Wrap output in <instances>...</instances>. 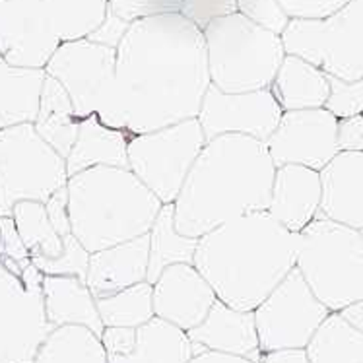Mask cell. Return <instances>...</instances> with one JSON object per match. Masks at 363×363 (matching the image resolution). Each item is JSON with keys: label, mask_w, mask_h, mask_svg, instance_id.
Segmentation results:
<instances>
[{"label": "cell", "mask_w": 363, "mask_h": 363, "mask_svg": "<svg viewBox=\"0 0 363 363\" xmlns=\"http://www.w3.org/2000/svg\"><path fill=\"white\" fill-rule=\"evenodd\" d=\"M47 72L12 67L0 55V128L35 123Z\"/></svg>", "instance_id": "cb8c5ba5"}, {"label": "cell", "mask_w": 363, "mask_h": 363, "mask_svg": "<svg viewBox=\"0 0 363 363\" xmlns=\"http://www.w3.org/2000/svg\"><path fill=\"white\" fill-rule=\"evenodd\" d=\"M296 267L330 311L363 301V231L319 212L297 233Z\"/></svg>", "instance_id": "8992f818"}, {"label": "cell", "mask_w": 363, "mask_h": 363, "mask_svg": "<svg viewBox=\"0 0 363 363\" xmlns=\"http://www.w3.org/2000/svg\"><path fill=\"white\" fill-rule=\"evenodd\" d=\"M320 214L363 231V152H338L320 169Z\"/></svg>", "instance_id": "d6986e66"}, {"label": "cell", "mask_w": 363, "mask_h": 363, "mask_svg": "<svg viewBox=\"0 0 363 363\" xmlns=\"http://www.w3.org/2000/svg\"><path fill=\"white\" fill-rule=\"evenodd\" d=\"M288 55L309 60L325 74L354 82L363 78V0H350L320 20H291L282 33Z\"/></svg>", "instance_id": "ba28073f"}, {"label": "cell", "mask_w": 363, "mask_h": 363, "mask_svg": "<svg viewBox=\"0 0 363 363\" xmlns=\"http://www.w3.org/2000/svg\"><path fill=\"white\" fill-rule=\"evenodd\" d=\"M267 146L276 167L297 163L325 169L340 152L338 119L326 107L284 111Z\"/></svg>", "instance_id": "7c38bea8"}, {"label": "cell", "mask_w": 363, "mask_h": 363, "mask_svg": "<svg viewBox=\"0 0 363 363\" xmlns=\"http://www.w3.org/2000/svg\"><path fill=\"white\" fill-rule=\"evenodd\" d=\"M91 252L84 249V245L70 233L65 238V252L57 259L31 257V267L43 276H78L86 280Z\"/></svg>", "instance_id": "1f68e13d"}, {"label": "cell", "mask_w": 363, "mask_h": 363, "mask_svg": "<svg viewBox=\"0 0 363 363\" xmlns=\"http://www.w3.org/2000/svg\"><path fill=\"white\" fill-rule=\"evenodd\" d=\"M128 26L130 23L121 20L119 16H115L113 12H109L107 18H105V22L99 26V30L94 31L89 35V39H94L97 43L109 45V47H117L121 39H123V35L126 33V30H128Z\"/></svg>", "instance_id": "60d3db41"}, {"label": "cell", "mask_w": 363, "mask_h": 363, "mask_svg": "<svg viewBox=\"0 0 363 363\" xmlns=\"http://www.w3.org/2000/svg\"><path fill=\"white\" fill-rule=\"evenodd\" d=\"M33 125L60 156L70 154L80 130V117L76 115L74 104L65 86L49 74L45 78L38 119Z\"/></svg>", "instance_id": "d4e9b609"}, {"label": "cell", "mask_w": 363, "mask_h": 363, "mask_svg": "<svg viewBox=\"0 0 363 363\" xmlns=\"http://www.w3.org/2000/svg\"><path fill=\"white\" fill-rule=\"evenodd\" d=\"M60 41L89 38L109 14V0H45Z\"/></svg>", "instance_id": "f546056e"}, {"label": "cell", "mask_w": 363, "mask_h": 363, "mask_svg": "<svg viewBox=\"0 0 363 363\" xmlns=\"http://www.w3.org/2000/svg\"><path fill=\"white\" fill-rule=\"evenodd\" d=\"M270 89L282 111L319 109L328 101L330 82L328 74L309 60L296 55H286Z\"/></svg>", "instance_id": "7402d4cb"}, {"label": "cell", "mask_w": 363, "mask_h": 363, "mask_svg": "<svg viewBox=\"0 0 363 363\" xmlns=\"http://www.w3.org/2000/svg\"><path fill=\"white\" fill-rule=\"evenodd\" d=\"M12 220L26 249L30 251V259L31 257L57 259L65 252V239L52 228L43 202H18L12 212Z\"/></svg>", "instance_id": "f1b7e54d"}, {"label": "cell", "mask_w": 363, "mask_h": 363, "mask_svg": "<svg viewBox=\"0 0 363 363\" xmlns=\"http://www.w3.org/2000/svg\"><path fill=\"white\" fill-rule=\"evenodd\" d=\"M33 363H109L101 336L88 326H52L39 344Z\"/></svg>", "instance_id": "484cf974"}, {"label": "cell", "mask_w": 363, "mask_h": 363, "mask_svg": "<svg viewBox=\"0 0 363 363\" xmlns=\"http://www.w3.org/2000/svg\"><path fill=\"white\" fill-rule=\"evenodd\" d=\"M282 113L270 88L228 94L210 84L196 119L201 121L206 140L222 134H247L267 142L282 119Z\"/></svg>", "instance_id": "4fadbf2b"}, {"label": "cell", "mask_w": 363, "mask_h": 363, "mask_svg": "<svg viewBox=\"0 0 363 363\" xmlns=\"http://www.w3.org/2000/svg\"><path fill=\"white\" fill-rule=\"evenodd\" d=\"M199 239L186 238L175 228V206L163 204L150 230V262L146 282L154 284L171 264H194Z\"/></svg>", "instance_id": "4316f807"}, {"label": "cell", "mask_w": 363, "mask_h": 363, "mask_svg": "<svg viewBox=\"0 0 363 363\" xmlns=\"http://www.w3.org/2000/svg\"><path fill=\"white\" fill-rule=\"evenodd\" d=\"M0 238H2V243H4V249L10 259L30 260V251L26 249L12 218H0Z\"/></svg>", "instance_id": "ab89813d"}, {"label": "cell", "mask_w": 363, "mask_h": 363, "mask_svg": "<svg viewBox=\"0 0 363 363\" xmlns=\"http://www.w3.org/2000/svg\"><path fill=\"white\" fill-rule=\"evenodd\" d=\"M259 363H311L305 354V350H282V352H270L262 354Z\"/></svg>", "instance_id": "b9f144b4"}, {"label": "cell", "mask_w": 363, "mask_h": 363, "mask_svg": "<svg viewBox=\"0 0 363 363\" xmlns=\"http://www.w3.org/2000/svg\"><path fill=\"white\" fill-rule=\"evenodd\" d=\"M320 201V171L297 163L276 167L267 212L286 230L301 233L319 216Z\"/></svg>", "instance_id": "2e32d148"}, {"label": "cell", "mask_w": 363, "mask_h": 363, "mask_svg": "<svg viewBox=\"0 0 363 363\" xmlns=\"http://www.w3.org/2000/svg\"><path fill=\"white\" fill-rule=\"evenodd\" d=\"M204 33L181 12L142 18L117 45L115 94L104 123L128 134L199 117L210 88Z\"/></svg>", "instance_id": "6da1fadb"}, {"label": "cell", "mask_w": 363, "mask_h": 363, "mask_svg": "<svg viewBox=\"0 0 363 363\" xmlns=\"http://www.w3.org/2000/svg\"><path fill=\"white\" fill-rule=\"evenodd\" d=\"M297 264V233L268 212L239 216L199 239L194 267L216 296L241 311H255Z\"/></svg>", "instance_id": "3957f363"}, {"label": "cell", "mask_w": 363, "mask_h": 363, "mask_svg": "<svg viewBox=\"0 0 363 363\" xmlns=\"http://www.w3.org/2000/svg\"><path fill=\"white\" fill-rule=\"evenodd\" d=\"M45 319L51 326L80 325L104 334L97 299L84 278L78 276H41Z\"/></svg>", "instance_id": "ffe728a7"}, {"label": "cell", "mask_w": 363, "mask_h": 363, "mask_svg": "<svg viewBox=\"0 0 363 363\" xmlns=\"http://www.w3.org/2000/svg\"><path fill=\"white\" fill-rule=\"evenodd\" d=\"M99 317L104 326H126L138 328L156 317L154 311V286L140 282L117 291L113 296L97 299Z\"/></svg>", "instance_id": "4dcf8cb0"}, {"label": "cell", "mask_w": 363, "mask_h": 363, "mask_svg": "<svg viewBox=\"0 0 363 363\" xmlns=\"http://www.w3.org/2000/svg\"><path fill=\"white\" fill-rule=\"evenodd\" d=\"M338 148L340 152H363V113L338 119Z\"/></svg>", "instance_id": "f35d334b"}, {"label": "cell", "mask_w": 363, "mask_h": 363, "mask_svg": "<svg viewBox=\"0 0 363 363\" xmlns=\"http://www.w3.org/2000/svg\"><path fill=\"white\" fill-rule=\"evenodd\" d=\"M189 363H257V362H252V359H247V357H241V356H231V354H220V352H210V350H204V352L194 354Z\"/></svg>", "instance_id": "7bdbcfd3"}, {"label": "cell", "mask_w": 363, "mask_h": 363, "mask_svg": "<svg viewBox=\"0 0 363 363\" xmlns=\"http://www.w3.org/2000/svg\"><path fill=\"white\" fill-rule=\"evenodd\" d=\"M202 33L210 80L228 94L270 88L288 55L282 35L239 12L210 22Z\"/></svg>", "instance_id": "5b68a950"}, {"label": "cell", "mask_w": 363, "mask_h": 363, "mask_svg": "<svg viewBox=\"0 0 363 363\" xmlns=\"http://www.w3.org/2000/svg\"><path fill=\"white\" fill-rule=\"evenodd\" d=\"M289 20H320L338 12L350 0H278Z\"/></svg>", "instance_id": "8d00e7d4"}, {"label": "cell", "mask_w": 363, "mask_h": 363, "mask_svg": "<svg viewBox=\"0 0 363 363\" xmlns=\"http://www.w3.org/2000/svg\"><path fill=\"white\" fill-rule=\"evenodd\" d=\"M67 157L38 133L33 123L0 128V218H12L23 201L47 202L68 183Z\"/></svg>", "instance_id": "52a82bcc"}, {"label": "cell", "mask_w": 363, "mask_h": 363, "mask_svg": "<svg viewBox=\"0 0 363 363\" xmlns=\"http://www.w3.org/2000/svg\"><path fill=\"white\" fill-rule=\"evenodd\" d=\"M305 354L311 363H363V333L333 311L313 334Z\"/></svg>", "instance_id": "83f0119b"}, {"label": "cell", "mask_w": 363, "mask_h": 363, "mask_svg": "<svg viewBox=\"0 0 363 363\" xmlns=\"http://www.w3.org/2000/svg\"><path fill=\"white\" fill-rule=\"evenodd\" d=\"M150 262V233L89 255L86 284L96 299L146 282Z\"/></svg>", "instance_id": "ac0fdd59"}, {"label": "cell", "mask_w": 363, "mask_h": 363, "mask_svg": "<svg viewBox=\"0 0 363 363\" xmlns=\"http://www.w3.org/2000/svg\"><path fill=\"white\" fill-rule=\"evenodd\" d=\"M194 346L189 334L167 320L154 317L136 328L133 346L109 357V363H189Z\"/></svg>", "instance_id": "603a6c76"}, {"label": "cell", "mask_w": 363, "mask_h": 363, "mask_svg": "<svg viewBox=\"0 0 363 363\" xmlns=\"http://www.w3.org/2000/svg\"><path fill=\"white\" fill-rule=\"evenodd\" d=\"M60 43L45 0H0V55L12 67L45 70Z\"/></svg>", "instance_id": "5bb4252c"}, {"label": "cell", "mask_w": 363, "mask_h": 363, "mask_svg": "<svg viewBox=\"0 0 363 363\" xmlns=\"http://www.w3.org/2000/svg\"><path fill=\"white\" fill-rule=\"evenodd\" d=\"M344 317V319L348 320L350 325L356 326L363 333V301H356V303L348 305V307H344L342 311H338Z\"/></svg>", "instance_id": "ee69618b"}, {"label": "cell", "mask_w": 363, "mask_h": 363, "mask_svg": "<svg viewBox=\"0 0 363 363\" xmlns=\"http://www.w3.org/2000/svg\"><path fill=\"white\" fill-rule=\"evenodd\" d=\"M206 142L196 117L152 133L133 134L128 140V169L163 204H173Z\"/></svg>", "instance_id": "9c48e42d"}, {"label": "cell", "mask_w": 363, "mask_h": 363, "mask_svg": "<svg viewBox=\"0 0 363 363\" xmlns=\"http://www.w3.org/2000/svg\"><path fill=\"white\" fill-rule=\"evenodd\" d=\"M186 334L193 342L194 354L210 350L247 357L257 363L262 357L255 311H241L220 299L210 309L206 319Z\"/></svg>", "instance_id": "e0dca14e"}, {"label": "cell", "mask_w": 363, "mask_h": 363, "mask_svg": "<svg viewBox=\"0 0 363 363\" xmlns=\"http://www.w3.org/2000/svg\"><path fill=\"white\" fill-rule=\"evenodd\" d=\"M74 238L89 252L146 235L163 202L130 169L97 165L67 183Z\"/></svg>", "instance_id": "277c9868"}, {"label": "cell", "mask_w": 363, "mask_h": 363, "mask_svg": "<svg viewBox=\"0 0 363 363\" xmlns=\"http://www.w3.org/2000/svg\"><path fill=\"white\" fill-rule=\"evenodd\" d=\"M183 0H109V12L133 23L142 18L181 12Z\"/></svg>", "instance_id": "e575fe53"}, {"label": "cell", "mask_w": 363, "mask_h": 363, "mask_svg": "<svg viewBox=\"0 0 363 363\" xmlns=\"http://www.w3.org/2000/svg\"><path fill=\"white\" fill-rule=\"evenodd\" d=\"M133 134L105 125L97 115L80 121L74 146L67 156L68 175H76L89 167L111 165L128 169V140Z\"/></svg>", "instance_id": "44dd1931"}, {"label": "cell", "mask_w": 363, "mask_h": 363, "mask_svg": "<svg viewBox=\"0 0 363 363\" xmlns=\"http://www.w3.org/2000/svg\"><path fill=\"white\" fill-rule=\"evenodd\" d=\"M152 286L156 317L185 333L201 325L218 301L212 286L194 264H171Z\"/></svg>", "instance_id": "9a60e30c"}, {"label": "cell", "mask_w": 363, "mask_h": 363, "mask_svg": "<svg viewBox=\"0 0 363 363\" xmlns=\"http://www.w3.org/2000/svg\"><path fill=\"white\" fill-rule=\"evenodd\" d=\"M238 12V0H183L181 14L204 30L208 23Z\"/></svg>", "instance_id": "d590c367"}, {"label": "cell", "mask_w": 363, "mask_h": 363, "mask_svg": "<svg viewBox=\"0 0 363 363\" xmlns=\"http://www.w3.org/2000/svg\"><path fill=\"white\" fill-rule=\"evenodd\" d=\"M238 12L278 35H282L291 22L278 0H238Z\"/></svg>", "instance_id": "836d02e7"}, {"label": "cell", "mask_w": 363, "mask_h": 363, "mask_svg": "<svg viewBox=\"0 0 363 363\" xmlns=\"http://www.w3.org/2000/svg\"><path fill=\"white\" fill-rule=\"evenodd\" d=\"M330 82V96L326 101V109L336 119H350L363 113V78L362 80L346 82L340 78L328 76Z\"/></svg>", "instance_id": "d6a6232c"}, {"label": "cell", "mask_w": 363, "mask_h": 363, "mask_svg": "<svg viewBox=\"0 0 363 363\" xmlns=\"http://www.w3.org/2000/svg\"><path fill=\"white\" fill-rule=\"evenodd\" d=\"M45 72L65 86L76 115L104 119L111 107L117 78V47L84 38L65 41L45 67Z\"/></svg>", "instance_id": "8fae6325"}, {"label": "cell", "mask_w": 363, "mask_h": 363, "mask_svg": "<svg viewBox=\"0 0 363 363\" xmlns=\"http://www.w3.org/2000/svg\"><path fill=\"white\" fill-rule=\"evenodd\" d=\"M330 313L296 267L255 309L262 354L305 350Z\"/></svg>", "instance_id": "30bf717a"}, {"label": "cell", "mask_w": 363, "mask_h": 363, "mask_svg": "<svg viewBox=\"0 0 363 363\" xmlns=\"http://www.w3.org/2000/svg\"><path fill=\"white\" fill-rule=\"evenodd\" d=\"M45 208H47V214H49V220H51L52 228L59 231V235L62 239L72 233V228H70V216H68V193L67 186L60 189L59 193H55L45 202Z\"/></svg>", "instance_id": "74e56055"}, {"label": "cell", "mask_w": 363, "mask_h": 363, "mask_svg": "<svg viewBox=\"0 0 363 363\" xmlns=\"http://www.w3.org/2000/svg\"><path fill=\"white\" fill-rule=\"evenodd\" d=\"M276 165L267 142L222 134L206 142L189 171L175 206V228L201 239L239 216L267 212Z\"/></svg>", "instance_id": "7a4b0ae2"}]
</instances>
